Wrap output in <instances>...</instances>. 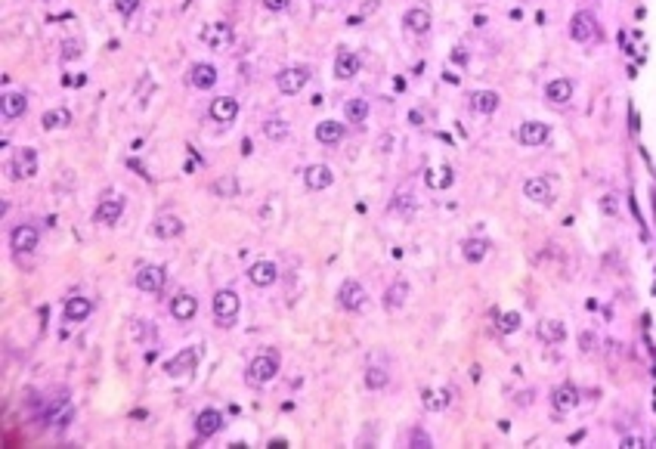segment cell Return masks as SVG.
<instances>
[{
  "mask_svg": "<svg viewBox=\"0 0 656 449\" xmlns=\"http://www.w3.org/2000/svg\"><path fill=\"white\" fill-rule=\"evenodd\" d=\"M210 310H214L217 325H220V329H229V325H236V320H239L241 301L232 289H220V291H214V298H210Z\"/></svg>",
  "mask_w": 656,
  "mask_h": 449,
  "instance_id": "obj_1",
  "label": "cell"
},
{
  "mask_svg": "<svg viewBox=\"0 0 656 449\" xmlns=\"http://www.w3.org/2000/svg\"><path fill=\"white\" fill-rule=\"evenodd\" d=\"M276 375H279V350H263V353H257L254 360L248 362V372H245L248 384H254V387L272 381Z\"/></svg>",
  "mask_w": 656,
  "mask_h": 449,
  "instance_id": "obj_2",
  "label": "cell"
},
{
  "mask_svg": "<svg viewBox=\"0 0 656 449\" xmlns=\"http://www.w3.org/2000/svg\"><path fill=\"white\" fill-rule=\"evenodd\" d=\"M569 37H573L576 44H595L600 37V25H598V15L591 10H579L573 13V19H569Z\"/></svg>",
  "mask_w": 656,
  "mask_h": 449,
  "instance_id": "obj_3",
  "label": "cell"
},
{
  "mask_svg": "<svg viewBox=\"0 0 656 449\" xmlns=\"http://www.w3.org/2000/svg\"><path fill=\"white\" fill-rule=\"evenodd\" d=\"M365 304H369V294H365L362 282L343 279L341 289H338V307H343L347 313H359V310H365Z\"/></svg>",
  "mask_w": 656,
  "mask_h": 449,
  "instance_id": "obj_4",
  "label": "cell"
},
{
  "mask_svg": "<svg viewBox=\"0 0 656 449\" xmlns=\"http://www.w3.org/2000/svg\"><path fill=\"white\" fill-rule=\"evenodd\" d=\"M523 196L542 208H551L554 205V177H548V174L529 177V180L523 183Z\"/></svg>",
  "mask_w": 656,
  "mask_h": 449,
  "instance_id": "obj_5",
  "label": "cell"
},
{
  "mask_svg": "<svg viewBox=\"0 0 656 449\" xmlns=\"http://www.w3.org/2000/svg\"><path fill=\"white\" fill-rule=\"evenodd\" d=\"M198 37L210 50H226L232 44V37H236V31H232V25H226V22H208V25H201Z\"/></svg>",
  "mask_w": 656,
  "mask_h": 449,
  "instance_id": "obj_6",
  "label": "cell"
},
{
  "mask_svg": "<svg viewBox=\"0 0 656 449\" xmlns=\"http://www.w3.org/2000/svg\"><path fill=\"white\" fill-rule=\"evenodd\" d=\"M307 81H310V72L303 65H288L276 75V87H279V93H285V96L301 93L303 87H307Z\"/></svg>",
  "mask_w": 656,
  "mask_h": 449,
  "instance_id": "obj_7",
  "label": "cell"
},
{
  "mask_svg": "<svg viewBox=\"0 0 656 449\" xmlns=\"http://www.w3.org/2000/svg\"><path fill=\"white\" fill-rule=\"evenodd\" d=\"M198 360H201V350H198V347H186V350H179L177 356H170V360L164 362V372H168L170 378L192 375L195 366H198Z\"/></svg>",
  "mask_w": 656,
  "mask_h": 449,
  "instance_id": "obj_8",
  "label": "cell"
},
{
  "mask_svg": "<svg viewBox=\"0 0 656 449\" xmlns=\"http://www.w3.org/2000/svg\"><path fill=\"white\" fill-rule=\"evenodd\" d=\"M34 174H37V152L31 149V146L15 149L13 161H10V177L13 180H31Z\"/></svg>",
  "mask_w": 656,
  "mask_h": 449,
  "instance_id": "obj_9",
  "label": "cell"
},
{
  "mask_svg": "<svg viewBox=\"0 0 656 449\" xmlns=\"http://www.w3.org/2000/svg\"><path fill=\"white\" fill-rule=\"evenodd\" d=\"M548 137H551V130H548V124H545V121H523L520 130H517L520 146H529V149L545 146V143H548Z\"/></svg>",
  "mask_w": 656,
  "mask_h": 449,
  "instance_id": "obj_10",
  "label": "cell"
},
{
  "mask_svg": "<svg viewBox=\"0 0 656 449\" xmlns=\"http://www.w3.org/2000/svg\"><path fill=\"white\" fill-rule=\"evenodd\" d=\"M124 214V198L121 196H103L96 205V211H93V220L103 223V227H112V223H118Z\"/></svg>",
  "mask_w": 656,
  "mask_h": 449,
  "instance_id": "obj_11",
  "label": "cell"
},
{
  "mask_svg": "<svg viewBox=\"0 0 656 449\" xmlns=\"http://www.w3.org/2000/svg\"><path fill=\"white\" fill-rule=\"evenodd\" d=\"M403 25H405V31H409V34L424 37L427 31H431V25H434L431 10H427V6H412V10L403 13Z\"/></svg>",
  "mask_w": 656,
  "mask_h": 449,
  "instance_id": "obj_12",
  "label": "cell"
},
{
  "mask_svg": "<svg viewBox=\"0 0 656 449\" xmlns=\"http://www.w3.org/2000/svg\"><path fill=\"white\" fill-rule=\"evenodd\" d=\"M276 279H279V267L272 260H257L248 267V282L254 289H270V285H276Z\"/></svg>",
  "mask_w": 656,
  "mask_h": 449,
  "instance_id": "obj_13",
  "label": "cell"
},
{
  "mask_svg": "<svg viewBox=\"0 0 656 449\" xmlns=\"http://www.w3.org/2000/svg\"><path fill=\"white\" fill-rule=\"evenodd\" d=\"M134 282H137V289L139 291H161V285H164V267H155V263H143V267L137 270V276H134Z\"/></svg>",
  "mask_w": 656,
  "mask_h": 449,
  "instance_id": "obj_14",
  "label": "cell"
},
{
  "mask_svg": "<svg viewBox=\"0 0 656 449\" xmlns=\"http://www.w3.org/2000/svg\"><path fill=\"white\" fill-rule=\"evenodd\" d=\"M332 183H334V170L328 165H310L303 170V186H307L310 192H322Z\"/></svg>",
  "mask_w": 656,
  "mask_h": 449,
  "instance_id": "obj_15",
  "label": "cell"
},
{
  "mask_svg": "<svg viewBox=\"0 0 656 449\" xmlns=\"http://www.w3.org/2000/svg\"><path fill=\"white\" fill-rule=\"evenodd\" d=\"M37 229L31 227V223H22V227H15L13 229V236H10V245H13V251L15 254H31L37 248Z\"/></svg>",
  "mask_w": 656,
  "mask_h": 449,
  "instance_id": "obj_16",
  "label": "cell"
},
{
  "mask_svg": "<svg viewBox=\"0 0 656 449\" xmlns=\"http://www.w3.org/2000/svg\"><path fill=\"white\" fill-rule=\"evenodd\" d=\"M359 56L353 50H338V56H334V77L338 81H353V77L359 75Z\"/></svg>",
  "mask_w": 656,
  "mask_h": 449,
  "instance_id": "obj_17",
  "label": "cell"
},
{
  "mask_svg": "<svg viewBox=\"0 0 656 449\" xmlns=\"http://www.w3.org/2000/svg\"><path fill=\"white\" fill-rule=\"evenodd\" d=\"M210 118H214L217 124H232L239 118V99H232V96L210 99Z\"/></svg>",
  "mask_w": 656,
  "mask_h": 449,
  "instance_id": "obj_18",
  "label": "cell"
},
{
  "mask_svg": "<svg viewBox=\"0 0 656 449\" xmlns=\"http://www.w3.org/2000/svg\"><path fill=\"white\" fill-rule=\"evenodd\" d=\"M412 298V285H409V279H393V285L384 291V310H403L405 307V301Z\"/></svg>",
  "mask_w": 656,
  "mask_h": 449,
  "instance_id": "obj_19",
  "label": "cell"
},
{
  "mask_svg": "<svg viewBox=\"0 0 656 449\" xmlns=\"http://www.w3.org/2000/svg\"><path fill=\"white\" fill-rule=\"evenodd\" d=\"M545 99L551 106H567L573 99V81L569 77H554V81L545 84Z\"/></svg>",
  "mask_w": 656,
  "mask_h": 449,
  "instance_id": "obj_20",
  "label": "cell"
},
{
  "mask_svg": "<svg viewBox=\"0 0 656 449\" xmlns=\"http://www.w3.org/2000/svg\"><path fill=\"white\" fill-rule=\"evenodd\" d=\"M223 428V415L220 409H201L198 415H195V431H198V437H214L217 431Z\"/></svg>",
  "mask_w": 656,
  "mask_h": 449,
  "instance_id": "obj_21",
  "label": "cell"
},
{
  "mask_svg": "<svg viewBox=\"0 0 656 449\" xmlns=\"http://www.w3.org/2000/svg\"><path fill=\"white\" fill-rule=\"evenodd\" d=\"M183 229H186V223L177 214H158L152 223V232L158 239H177V236H183Z\"/></svg>",
  "mask_w": 656,
  "mask_h": 449,
  "instance_id": "obj_22",
  "label": "cell"
},
{
  "mask_svg": "<svg viewBox=\"0 0 656 449\" xmlns=\"http://www.w3.org/2000/svg\"><path fill=\"white\" fill-rule=\"evenodd\" d=\"M189 84L195 90H210L217 84V68L210 62H195L189 68Z\"/></svg>",
  "mask_w": 656,
  "mask_h": 449,
  "instance_id": "obj_23",
  "label": "cell"
},
{
  "mask_svg": "<svg viewBox=\"0 0 656 449\" xmlns=\"http://www.w3.org/2000/svg\"><path fill=\"white\" fill-rule=\"evenodd\" d=\"M536 335H538V341H545V344H560V341L567 338V325L560 320H554V316H545V320L538 322Z\"/></svg>",
  "mask_w": 656,
  "mask_h": 449,
  "instance_id": "obj_24",
  "label": "cell"
},
{
  "mask_svg": "<svg viewBox=\"0 0 656 449\" xmlns=\"http://www.w3.org/2000/svg\"><path fill=\"white\" fill-rule=\"evenodd\" d=\"M90 313H93V301L90 298H81V294L68 298L65 307H62V316H65L68 322H84Z\"/></svg>",
  "mask_w": 656,
  "mask_h": 449,
  "instance_id": "obj_25",
  "label": "cell"
},
{
  "mask_svg": "<svg viewBox=\"0 0 656 449\" xmlns=\"http://www.w3.org/2000/svg\"><path fill=\"white\" fill-rule=\"evenodd\" d=\"M170 313H174V320L179 322H189L195 313H198V301L192 298L189 291H179L174 301H170Z\"/></svg>",
  "mask_w": 656,
  "mask_h": 449,
  "instance_id": "obj_26",
  "label": "cell"
},
{
  "mask_svg": "<svg viewBox=\"0 0 656 449\" xmlns=\"http://www.w3.org/2000/svg\"><path fill=\"white\" fill-rule=\"evenodd\" d=\"M467 103H471V108L477 115H492L498 108V103H502V96H498L496 90H474Z\"/></svg>",
  "mask_w": 656,
  "mask_h": 449,
  "instance_id": "obj_27",
  "label": "cell"
},
{
  "mask_svg": "<svg viewBox=\"0 0 656 449\" xmlns=\"http://www.w3.org/2000/svg\"><path fill=\"white\" fill-rule=\"evenodd\" d=\"M343 134H347V127L343 124H338L334 118H325V121H319L316 124V139L319 143H325V146H338Z\"/></svg>",
  "mask_w": 656,
  "mask_h": 449,
  "instance_id": "obj_28",
  "label": "cell"
},
{
  "mask_svg": "<svg viewBox=\"0 0 656 449\" xmlns=\"http://www.w3.org/2000/svg\"><path fill=\"white\" fill-rule=\"evenodd\" d=\"M576 403H579V391H576L573 384H557L551 391V406L560 409V412H567V409H573Z\"/></svg>",
  "mask_w": 656,
  "mask_h": 449,
  "instance_id": "obj_29",
  "label": "cell"
},
{
  "mask_svg": "<svg viewBox=\"0 0 656 449\" xmlns=\"http://www.w3.org/2000/svg\"><path fill=\"white\" fill-rule=\"evenodd\" d=\"M424 183L431 186V189H449V186L455 183V174H452L449 165H436V167H427Z\"/></svg>",
  "mask_w": 656,
  "mask_h": 449,
  "instance_id": "obj_30",
  "label": "cell"
},
{
  "mask_svg": "<svg viewBox=\"0 0 656 449\" xmlns=\"http://www.w3.org/2000/svg\"><path fill=\"white\" fill-rule=\"evenodd\" d=\"M489 242L486 239H465L462 242V258L467 260V263H483L486 260V254H489Z\"/></svg>",
  "mask_w": 656,
  "mask_h": 449,
  "instance_id": "obj_31",
  "label": "cell"
},
{
  "mask_svg": "<svg viewBox=\"0 0 656 449\" xmlns=\"http://www.w3.org/2000/svg\"><path fill=\"white\" fill-rule=\"evenodd\" d=\"M25 108H28V96H25V93H19V90H15V93H6V96H4V118H22V115H25Z\"/></svg>",
  "mask_w": 656,
  "mask_h": 449,
  "instance_id": "obj_32",
  "label": "cell"
},
{
  "mask_svg": "<svg viewBox=\"0 0 656 449\" xmlns=\"http://www.w3.org/2000/svg\"><path fill=\"white\" fill-rule=\"evenodd\" d=\"M288 134H291V124H288L285 118H279V115H272V118L263 121V137L272 139V143H279V139H285Z\"/></svg>",
  "mask_w": 656,
  "mask_h": 449,
  "instance_id": "obj_33",
  "label": "cell"
},
{
  "mask_svg": "<svg viewBox=\"0 0 656 449\" xmlns=\"http://www.w3.org/2000/svg\"><path fill=\"white\" fill-rule=\"evenodd\" d=\"M343 115H347L350 124H362L365 118H369V99H362V96L347 99V106H343Z\"/></svg>",
  "mask_w": 656,
  "mask_h": 449,
  "instance_id": "obj_34",
  "label": "cell"
},
{
  "mask_svg": "<svg viewBox=\"0 0 656 449\" xmlns=\"http://www.w3.org/2000/svg\"><path fill=\"white\" fill-rule=\"evenodd\" d=\"M418 208V198H415V189H409V186H400L393 196V211L400 214H412Z\"/></svg>",
  "mask_w": 656,
  "mask_h": 449,
  "instance_id": "obj_35",
  "label": "cell"
},
{
  "mask_svg": "<svg viewBox=\"0 0 656 449\" xmlns=\"http://www.w3.org/2000/svg\"><path fill=\"white\" fill-rule=\"evenodd\" d=\"M214 196L217 198H236L239 196V177L236 174H223L214 180Z\"/></svg>",
  "mask_w": 656,
  "mask_h": 449,
  "instance_id": "obj_36",
  "label": "cell"
},
{
  "mask_svg": "<svg viewBox=\"0 0 656 449\" xmlns=\"http://www.w3.org/2000/svg\"><path fill=\"white\" fill-rule=\"evenodd\" d=\"M421 403H424L427 412H443V409L449 406V393H446V391H434V387H427V391L421 393Z\"/></svg>",
  "mask_w": 656,
  "mask_h": 449,
  "instance_id": "obj_37",
  "label": "cell"
},
{
  "mask_svg": "<svg viewBox=\"0 0 656 449\" xmlns=\"http://www.w3.org/2000/svg\"><path fill=\"white\" fill-rule=\"evenodd\" d=\"M41 124L46 130H59V127H68L72 124V112L68 108H50V112H44Z\"/></svg>",
  "mask_w": 656,
  "mask_h": 449,
  "instance_id": "obj_38",
  "label": "cell"
},
{
  "mask_svg": "<svg viewBox=\"0 0 656 449\" xmlns=\"http://www.w3.org/2000/svg\"><path fill=\"white\" fill-rule=\"evenodd\" d=\"M387 381H390V372L384 366L365 369V387H369V391H381V387H387Z\"/></svg>",
  "mask_w": 656,
  "mask_h": 449,
  "instance_id": "obj_39",
  "label": "cell"
},
{
  "mask_svg": "<svg viewBox=\"0 0 656 449\" xmlns=\"http://www.w3.org/2000/svg\"><path fill=\"white\" fill-rule=\"evenodd\" d=\"M498 329H502L505 335L517 331L520 329V313H502V316H498Z\"/></svg>",
  "mask_w": 656,
  "mask_h": 449,
  "instance_id": "obj_40",
  "label": "cell"
},
{
  "mask_svg": "<svg viewBox=\"0 0 656 449\" xmlns=\"http://www.w3.org/2000/svg\"><path fill=\"white\" fill-rule=\"evenodd\" d=\"M115 10H118L124 19H130V15L139 10V0H115Z\"/></svg>",
  "mask_w": 656,
  "mask_h": 449,
  "instance_id": "obj_41",
  "label": "cell"
},
{
  "mask_svg": "<svg viewBox=\"0 0 656 449\" xmlns=\"http://www.w3.org/2000/svg\"><path fill=\"white\" fill-rule=\"evenodd\" d=\"M409 443H415V446H421V449H427V446H434V440L427 437L424 431H412V434H409Z\"/></svg>",
  "mask_w": 656,
  "mask_h": 449,
  "instance_id": "obj_42",
  "label": "cell"
},
{
  "mask_svg": "<svg viewBox=\"0 0 656 449\" xmlns=\"http://www.w3.org/2000/svg\"><path fill=\"white\" fill-rule=\"evenodd\" d=\"M579 350H582V353H591V350H595V335H591V331H582V335H579Z\"/></svg>",
  "mask_w": 656,
  "mask_h": 449,
  "instance_id": "obj_43",
  "label": "cell"
},
{
  "mask_svg": "<svg viewBox=\"0 0 656 449\" xmlns=\"http://www.w3.org/2000/svg\"><path fill=\"white\" fill-rule=\"evenodd\" d=\"M263 6H267L270 13H285L288 6H291V0H263Z\"/></svg>",
  "mask_w": 656,
  "mask_h": 449,
  "instance_id": "obj_44",
  "label": "cell"
},
{
  "mask_svg": "<svg viewBox=\"0 0 656 449\" xmlns=\"http://www.w3.org/2000/svg\"><path fill=\"white\" fill-rule=\"evenodd\" d=\"M62 56H65V59H75V56H81V44H77V41H68L65 46H62Z\"/></svg>",
  "mask_w": 656,
  "mask_h": 449,
  "instance_id": "obj_45",
  "label": "cell"
},
{
  "mask_svg": "<svg viewBox=\"0 0 656 449\" xmlns=\"http://www.w3.org/2000/svg\"><path fill=\"white\" fill-rule=\"evenodd\" d=\"M600 208H604L607 214H616V201H613V196H604V201H600Z\"/></svg>",
  "mask_w": 656,
  "mask_h": 449,
  "instance_id": "obj_46",
  "label": "cell"
},
{
  "mask_svg": "<svg viewBox=\"0 0 656 449\" xmlns=\"http://www.w3.org/2000/svg\"><path fill=\"white\" fill-rule=\"evenodd\" d=\"M626 446L635 449V446H644V437H626Z\"/></svg>",
  "mask_w": 656,
  "mask_h": 449,
  "instance_id": "obj_47",
  "label": "cell"
}]
</instances>
